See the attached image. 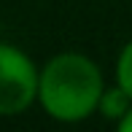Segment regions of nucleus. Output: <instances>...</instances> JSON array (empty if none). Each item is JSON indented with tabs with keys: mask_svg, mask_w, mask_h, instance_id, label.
Returning a JSON list of instances; mask_svg holds the SVG:
<instances>
[{
	"mask_svg": "<svg viewBox=\"0 0 132 132\" xmlns=\"http://www.w3.org/2000/svg\"><path fill=\"white\" fill-rule=\"evenodd\" d=\"M105 78L100 65L81 51L54 54L40 68L38 103L54 121L76 124L97 113Z\"/></svg>",
	"mask_w": 132,
	"mask_h": 132,
	"instance_id": "nucleus-1",
	"label": "nucleus"
},
{
	"mask_svg": "<svg viewBox=\"0 0 132 132\" xmlns=\"http://www.w3.org/2000/svg\"><path fill=\"white\" fill-rule=\"evenodd\" d=\"M132 108V97L127 92H124L119 84H113V86H105V92H103V97H100V108H97V113L103 119H111V121H121L124 116H127V111Z\"/></svg>",
	"mask_w": 132,
	"mask_h": 132,
	"instance_id": "nucleus-3",
	"label": "nucleus"
},
{
	"mask_svg": "<svg viewBox=\"0 0 132 132\" xmlns=\"http://www.w3.org/2000/svg\"><path fill=\"white\" fill-rule=\"evenodd\" d=\"M119 132H132V108L127 111V116L119 121Z\"/></svg>",
	"mask_w": 132,
	"mask_h": 132,
	"instance_id": "nucleus-5",
	"label": "nucleus"
},
{
	"mask_svg": "<svg viewBox=\"0 0 132 132\" xmlns=\"http://www.w3.org/2000/svg\"><path fill=\"white\" fill-rule=\"evenodd\" d=\"M40 70L19 46L0 40V116H19L38 103Z\"/></svg>",
	"mask_w": 132,
	"mask_h": 132,
	"instance_id": "nucleus-2",
	"label": "nucleus"
},
{
	"mask_svg": "<svg viewBox=\"0 0 132 132\" xmlns=\"http://www.w3.org/2000/svg\"><path fill=\"white\" fill-rule=\"evenodd\" d=\"M116 84L132 97V40L121 46V51L116 57Z\"/></svg>",
	"mask_w": 132,
	"mask_h": 132,
	"instance_id": "nucleus-4",
	"label": "nucleus"
}]
</instances>
